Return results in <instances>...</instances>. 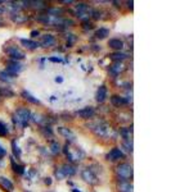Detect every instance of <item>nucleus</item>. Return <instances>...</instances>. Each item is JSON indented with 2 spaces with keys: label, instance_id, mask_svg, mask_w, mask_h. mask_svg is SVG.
Masks as SVG:
<instances>
[{
  "label": "nucleus",
  "instance_id": "12",
  "mask_svg": "<svg viewBox=\"0 0 171 192\" xmlns=\"http://www.w3.org/2000/svg\"><path fill=\"white\" fill-rule=\"evenodd\" d=\"M61 170L65 177H72L76 174V168L72 164H63L61 167Z\"/></svg>",
  "mask_w": 171,
  "mask_h": 192
},
{
  "label": "nucleus",
  "instance_id": "4",
  "mask_svg": "<svg viewBox=\"0 0 171 192\" xmlns=\"http://www.w3.org/2000/svg\"><path fill=\"white\" fill-rule=\"evenodd\" d=\"M81 178L86 182V183H89V184H91V186H94V184H97L98 183V177H97V174L93 172L91 170V168H85L82 172H81Z\"/></svg>",
  "mask_w": 171,
  "mask_h": 192
},
{
  "label": "nucleus",
  "instance_id": "15",
  "mask_svg": "<svg viewBox=\"0 0 171 192\" xmlns=\"http://www.w3.org/2000/svg\"><path fill=\"white\" fill-rule=\"evenodd\" d=\"M118 192H133V184L129 181H120L117 184Z\"/></svg>",
  "mask_w": 171,
  "mask_h": 192
},
{
  "label": "nucleus",
  "instance_id": "17",
  "mask_svg": "<svg viewBox=\"0 0 171 192\" xmlns=\"http://www.w3.org/2000/svg\"><path fill=\"white\" fill-rule=\"evenodd\" d=\"M108 45H109V47L113 49V50L120 51V50H122V47H124V41L120 40V39H111Z\"/></svg>",
  "mask_w": 171,
  "mask_h": 192
},
{
  "label": "nucleus",
  "instance_id": "42",
  "mask_svg": "<svg viewBox=\"0 0 171 192\" xmlns=\"http://www.w3.org/2000/svg\"><path fill=\"white\" fill-rule=\"evenodd\" d=\"M45 183L46 184H52V178H45Z\"/></svg>",
  "mask_w": 171,
  "mask_h": 192
},
{
  "label": "nucleus",
  "instance_id": "35",
  "mask_svg": "<svg viewBox=\"0 0 171 192\" xmlns=\"http://www.w3.org/2000/svg\"><path fill=\"white\" fill-rule=\"evenodd\" d=\"M9 4H12V5H8L10 9H14V10H18L21 6L18 5V3H16V2H9Z\"/></svg>",
  "mask_w": 171,
  "mask_h": 192
},
{
  "label": "nucleus",
  "instance_id": "18",
  "mask_svg": "<svg viewBox=\"0 0 171 192\" xmlns=\"http://www.w3.org/2000/svg\"><path fill=\"white\" fill-rule=\"evenodd\" d=\"M21 44H22L26 49H30V50H35V49H38L40 46L39 42L34 41V40H27V39H21Z\"/></svg>",
  "mask_w": 171,
  "mask_h": 192
},
{
  "label": "nucleus",
  "instance_id": "9",
  "mask_svg": "<svg viewBox=\"0 0 171 192\" xmlns=\"http://www.w3.org/2000/svg\"><path fill=\"white\" fill-rule=\"evenodd\" d=\"M75 9H76L77 17L82 18L85 21V17L88 16V12H89V5L85 4V3H79L77 5H75Z\"/></svg>",
  "mask_w": 171,
  "mask_h": 192
},
{
  "label": "nucleus",
  "instance_id": "8",
  "mask_svg": "<svg viewBox=\"0 0 171 192\" xmlns=\"http://www.w3.org/2000/svg\"><path fill=\"white\" fill-rule=\"evenodd\" d=\"M94 113H95V110H94L93 106H85V108L76 111V115L82 118V119H89V118H91L93 115H94Z\"/></svg>",
  "mask_w": 171,
  "mask_h": 192
},
{
  "label": "nucleus",
  "instance_id": "37",
  "mask_svg": "<svg viewBox=\"0 0 171 192\" xmlns=\"http://www.w3.org/2000/svg\"><path fill=\"white\" fill-rule=\"evenodd\" d=\"M91 14H93V18H94V19H99V18H101V13H98L97 10H93Z\"/></svg>",
  "mask_w": 171,
  "mask_h": 192
},
{
  "label": "nucleus",
  "instance_id": "21",
  "mask_svg": "<svg viewBox=\"0 0 171 192\" xmlns=\"http://www.w3.org/2000/svg\"><path fill=\"white\" fill-rule=\"evenodd\" d=\"M21 95H22L23 99H26L27 101H30V103H32V104H40V100H39V99H36L35 96H32L28 91H22V94H21Z\"/></svg>",
  "mask_w": 171,
  "mask_h": 192
},
{
  "label": "nucleus",
  "instance_id": "27",
  "mask_svg": "<svg viewBox=\"0 0 171 192\" xmlns=\"http://www.w3.org/2000/svg\"><path fill=\"white\" fill-rule=\"evenodd\" d=\"M50 151H52V154H54V155H58V154L62 151V147H61V145H59L57 141H53L52 144H50Z\"/></svg>",
  "mask_w": 171,
  "mask_h": 192
},
{
  "label": "nucleus",
  "instance_id": "1",
  "mask_svg": "<svg viewBox=\"0 0 171 192\" xmlns=\"http://www.w3.org/2000/svg\"><path fill=\"white\" fill-rule=\"evenodd\" d=\"M31 118H32V114H31L30 109H27V108H19L13 115L14 123L21 128H25L28 124V122L31 120Z\"/></svg>",
  "mask_w": 171,
  "mask_h": 192
},
{
  "label": "nucleus",
  "instance_id": "44",
  "mask_svg": "<svg viewBox=\"0 0 171 192\" xmlns=\"http://www.w3.org/2000/svg\"><path fill=\"white\" fill-rule=\"evenodd\" d=\"M3 12H4V10H3V9H2V8H0V14H2V13H3Z\"/></svg>",
  "mask_w": 171,
  "mask_h": 192
},
{
  "label": "nucleus",
  "instance_id": "32",
  "mask_svg": "<svg viewBox=\"0 0 171 192\" xmlns=\"http://www.w3.org/2000/svg\"><path fill=\"white\" fill-rule=\"evenodd\" d=\"M82 27H84V30H91L94 26H93L91 22H89V19H85L82 22Z\"/></svg>",
  "mask_w": 171,
  "mask_h": 192
},
{
  "label": "nucleus",
  "instance_id": "34",
  "mask_svg": "<svg viewBox=\"0 0 171 192\" xmlns=\"http://www.w3.org/2000/svg\"><path fill=\"white\" fill-rule=\"evenodd\" d=\"M2 94L4 95V96H13L14 95V92L13 91H10V90H5V88H2Z\"/></svg>",
  "mask_w": 171,
  "mask_h": 192
},
{
  "label": "nucleus",
  "instance_id": "5",
  "mask_svg": "<svg viewBox=\"0 0 171 192\" xmlns=\"http://www.w3.org/2000/svg\"><path fill=\"white\" fill-rule=\"evenodd\" d=\"M22 70H23V66L19 62L10 60L8 63V66H6V70H5V72L8 73V74H10V76H13V77H16L18 73L22 72Z\"/></svg>",
  "mask_w": 171,
  "mask_h": 192
},
{
  "label": "nucleus",
  "instance_id": "24",
  "mask_svg": "<svg viewBox=\"0 0 171 192\" xmlns=\"http://www.w3.org/2000/svg\"><path fill=\"white\" fill-rule=\"evenodd\" d=\"M0 183H2V186H3L4 188H6L8 191H13V190H14L13 183H12L8 178H5V177H0Z\"/></svg>",
  "mask_w": 171,
  "mask_h": 192
},
{
  "label": "nucleus",
  "instance_id": "7",
  "mask_svg": "<svg viewBox=\"0 0 171 192\" xmlns=\"http://www.w3.org/2000/svg\"><path fill=\"white\" fill-rule=\"evenodd\" d=\"M125 156V154L122 152V150L121 149H118V147H113L112 150L107 154V160L108 161H117V160H120V159H122Z\"/></svg>",
  "mask_w": 171,
  "mask_h": 192
},
{
  "label": "nucleus",
  "instance_id": "45",
  "mask_svg": "<svg viewBox=\"0 0 171 192\" xmlns=\"http://www.w3.org/2000/svg\"><path fill=\"white\" fill-rule=\"evenodd\" d=\"M0 26H2V22H0Z\"/></svg>",
  "mask_w": 171,
  "mask_h": 192
},
{
  "label": "nucleus",
  "instance_id": "41",
  "mask_svg": "<svg viewBox=\"0 0 171 192\" xmlns=\"http://www.w3.org/2000/svg\"><path fill=\"white\" fill-rule=\"evenodd\" d=\"M0 155H2V156L5 155V150H4V149H3L2 146H0Z\"/></svg>",
  "mask_w": 171,
  "mask_h": 192
},
{
  "label": "nucleus",
  "instance_id": "13",
  "mask_svg": "<svg viewBox=\"0 0 171 192\" xmlns=\"http://www.w3.org/2000/svg\"><path fill=\"white\" fill-rule=\"evenodd\" d=\"M124 69H125V66L122 64V62H115V63L112 64V66H109V72H111L113 76L120 74Z\"/></svg>",
  "mask_w": 171,
  "mask_h": 192
},
{
  "label": "nucleus",
  "instance_id": "3",
  "mask_svg": "<svg viewBox=\"0 0 171 192\" xmlns=\"http://www.w3.org/2000/svg\"><path fill=\"white\" fill-rule=\"evenodd\" d=\"M63 151H65V154H66V156L68 158L70 161H80V160H82L84 155H85V154L80 150V149H76L75 152H72V151H71V147H70L68 144L65 145V147H63Z\"/></svg>",
  "mask_w": 171,
  "mask_h": 192
},
{
  "label": "nucleus",
  "instance_id": "39",
  "mask_svg": "<svg viewBox=\"0 0 171 192\" xmlns=\"http://www.w3.org/2000/svg\"><path fill=\"white\" fill-rule=\"evenodd\" d=\"M55 82H58V83H62V82H63V78H62L61 76H59V77H57V78H55Z\"/></svg>",
  "mask_w": 171,
  "mask_h": 192
},
{
  "label": "nucleus",
  "instance_id": "25",
  "mask_svg": "<svg viewBox=\"0 0 171 192\" xmlns=\"http://www.w3.org/2000/svg\"><path fill=\"white\" fill-rule=\"evenodd\" d=\"M109 58L112 60H115V62H121V60H124L125 58H127V55L124 54V53H120V51H116V53H112L109 55Z\"/></svg>",
  "mask_w": 171,
  "mask_h": 192
},
{
  "label": "nucleus",
  "instance_id": "11",
  "mask_svg": "<svg viewBox=\"0 0 171 192\" xmlns=\"http://www.w3.org/2000/svg\"><path fill=\"white\" fill-rule=\"evenodd\" d=\"M55 44V39L53 35H44V36L41 37V42L39 45H41L42 47H49V46H53Z\"/></svg>",
  "mask_w": 171,
  "mask_h": 192
},
{
  "label": "nucleus",
  "instance_id": "10",
  "mask_svg": "<svg viewBox=\"0 0 171 192\" xmlns=\"http://www.w3.org/2000/svg\"><path fill=\"white\" fill-rule=\"evenodd\" d=\"M58 132L62 134L63 137L66 140H68V142H74L76 140V134L70 130V128H66V127H59L58 128Z\"/></svg>",
  "mask_w": 171,
  "mask_h": 192
},
{
  "label": "nucleus",
  "instance_id": "22",
  "mask_svg": "<svg viewBox=\"0 0 171 192\" xmlns=\"http://www.w3.org/2000/svg\"><path fill=\"white\" fill-rule=\"evenodd\" d=\"M10 163H12V168H13V170H14V172H16L17 174H19V175L25 174V167H23V165L17 164L16 160H14V159H12V160H10Z\"/></svg>",
  "mask_w": 171,
  "mask_h": 192
},
{
  "label": "nucleus",
  "instance_id": "29",
  "mask_svg": "<svg viewBox=\"0 0 171 192\" xmlns=\"http://www.w3.org/2000/svg\"><path fill=\"white\" fill-rule=\"evenodd\" d=\"M0 80L5 81V82H12V81L14 80V77L10 76V74H8V73L5 72V70H3V72H0Z\"/></svg>",
  "mask_w": 171,
  "mask_h": 192
},
{
  "label": "nucleus",
  "instance_id": "14",
  "mask_svg": "<svg viewBox=\"0 0 171 192\" xmlns=\"http://www.w3.org/2000/svg\"><path fill=\"white\" fill-rule=\"evenodd\" d=\"M107 87L104 86V85H102V86H99L98 91H97V95H95V99L98 103H103L105 99H107Z\"/></svg>",
  "mask_w": 171,
  "mask_h": 192
},
{
  "label": "nucleus",
  "instance_id": "23",
  "mask_svg": "<svg viewBox=\"0 0 171 192\" xmlns=\"http://www.w3.org/2000/svg\"><path fill=\"white\" fill-rule=\"evenodd\" d=\"M108 35H109V30L108 28H104V27L99 28V30L95 31V37L97 39H105Z\"/></svg>",
  "mask_w": 171,
  "mask_h": 192
},
{
  "label": "nucleus",
  "instance_id": "30",
  "mask_svg": "<svg viewBox=\"0 0 171 192\" xmlns=\"http://www.w3.org/2000/svg\"><path fill=\"white\" fill-rule=\"evenodd\" d=\"M8 132H9V130H8V127H6V124L4 122H0V137L6 136Z\"/></svg>",
  "mask_w": 171,
  "mask_h": 192
},
{
  "label": "nucleus",
  "instance_id": "43",
  "mask_svg": "<svg viewBox=\"0 0 171 192\" xmlns=\"http://www.w3.org/2000/svg\"><path fill=\"white\" fill-rule=\"evenodd\" d=\"M72 192H80V191L77 190V188H74V190H72Z\"/></svg>",
  "mask_w": 171,
  "mask_h": 192
},
{
  "label": "nucleus",
  "instance_id": "36",
  "mask_svg": "<svg viewBox=\"0 0 171 192\" xmlns=\"http://www.w3.org/2000/svg\"><path fill=\"white\" fill-rule=\"evenodd\" d=\"M48 60H49V62H53V63H63V59H62V58H54V56L49 58Z\"/></svg>",
  "mask_w": 171,
  "mask_h": 192
},
{
  "label": "nucleus",
  "instance_id": "26",
  "mask_svg": "<svg viewBox=\"0 0 171 192\" xmlns=\"http://www.w3.org/2000/svg\"><path fill=\"white\" fill-rule=\"evenodd\" d=\"M21 4H23L25 6H35V8H44L45 2H22Z\"/></svg>",
  "mask_w": 171,
  "mask_h": 192
},
{
  "label": "nucleus",
  "instance_id": "31",
  "mask_svg": "<svg viewBox=\"0 0 171 192\" xmlns=\"http://www.w3.org/2000/svg\"><path fill=\"white\" fill-rule=\"evenodd\" d=\"M77 40V37L75 36V35H72V33H70V35H67V47H71L74 44H75V41Z\"/></svg>",
  "mask_w": 171,
  "mask_h": 192
},
{
  "label": "nucleus",
  "instance_id": "6",
  "mask_svg": "<svg viewBox=\"0 0 171 192\" xmlns=\"http://www.w3.org/2000/svg\"><path fill=\"white\" fill-rule=\"evenodd\" d=\"M5 51L13 60H16V62H18L21 59H25V56H26L25 53L21 50V49H18L17 46H8L5 49Z\"/></svg>",
  "mask_w": 171,
  "mask_h": 192
},
{
  "label": "nucleus",
  "instance_id": "16",
  "mask_svg": "<svg viewBox=\"0 0 171 192\" xmlns=\"http://www.w3.org/2000/svg\"><path fill=\"white\" fill-rule=\"evenodd\" d=\"M10 18H12V21L14 23H17V24H21V23H25V22H27L28 21V17L27 16H25V14H22V13H13L12 16H10Z\"/></svg>",
  "mask_w": 171,
  "mask_h": 192
},
{
  "label": "nucleus",
  "instance_id": "19",
  "mask_svg": "<svg viewBox=\"0 0 171 192\" xmlns=\"http://www.w3.org/2000/svg\"><path fill=\"white\" fill-rule=\"evenodd\" d=\"M111 101L115 106H124V105H127L129 104V100L125 97H121V96H117V95H113L111 97Z\"/></svg>",
  "mask_w": 171,
  "mask_h": 192
},
{
  "label": "nucleus",
  "instance_id": "20",
  "mask_svg": "<svg viewBox=\"0 0 171 192\" xmlns=\"http://www.w3.org/2000/svg\"><path fill=\"white\" fill-rule=\"evenodd\" d=\"M94 132L98 134V136H102V137H104V136H107L108 134V132H109V127L107 126V124H99L95 130H94Z\"/></svg>",
  "mask_w": 171,
  "mask_h": 192
},
{
  "label": "nucleus",
  "instance_id": "28",
  "mask_svg": "<svg viewBox=\"0 0 171 192\" xmlns=\"http://www.w3.org/2000/svg\"><path fill=\"white\" fill-rule=\"evenodd\" d=\"M12 149H13L14 156H17V158H21V156H22V151H21V149L18 147L16 141H12Z\"/></svg>",
  "mask_w": 171,
  "mask_h": 192
},
{
  "label": "nucleus",
  "instance_id": "38",
  "mask_svg": "<svg viewBox=\"0 0 171 192\" xmlns=\"http://www.w3.org/2000/svg\"><path fill=\"white\" fill-rule=\"evenodd\" d=\"M39 35H40V32H39L38 30L31 31V36H32V37H36V36H39Z\"/></svg>",
  "mask_w": 171,
  "mask_h": 192
},
{
  "label": "nucleus",
  "instance_id": "33",
  "mask_svg": "<svg viewBox=\"0 0 171 192\" xmlns=\"http://www.w3.org/2000/svg\"><path fill=\"white\" fill-rule=\"evenodd\" d=\"M55 177L58 179H65L66 177L63 175V173H62V170H61V168H57V170H55Z\"/></svg>",
  "mask_w": 171,
  "mask_h": 192
},
{
  "label": "nucleus",
  "instance_id": "40",
  "mask_svg": "<svg viewBox=\"0 0 171 192\" xmlns=\"http://www.w3.org/2000/svg\"><path fill=\"white\" fill-rule=\"evenodd\" d=\"M62 3H63V4H72L74 2H72V0H63Z\"/></svg>",
  "mask_w": 171,
  "mask_h": 192
},
{
  "label": "nucleus",
  "instance_id": "2",
  "mask_svg": "<svg viewBox=\"0 0 171 192\" xmlns=\"http://www.w3.org/2000/svg\"><path fill=\"white\" fill-rule=\"evenodd\" d=\"M116 172H117V175L121 178V181H127L133 178V167L130 164H127V163L120 164L116 168Z\"/></svg>",
  "mask_w": 171,
  "mask_h": 192
}]
</instances>
